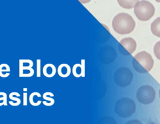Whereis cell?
Segmentation results:
<instances>
[{
  "mask_svg": "<svg viewBox=\"0 0 160 124\" xmlns=\"http://www.w3.org/2000/svg\"><path fill=\"white\" fill-rule=\"evenodd\" d=\"M159 98H160V89H159Z\"/></svg>",
  "mask_w": 160,
  "mask_h": 124,
  "instance_id": "26",
  "label": "cell"
},
{
  "mask_svg": "<svg viewBox=\"0 0 160 124\" xmlns=\"http://www.w3.org/2000/svg\"><path fill=\"white\" fill-rule=\"evenodd\" d=\"M57 73L60 77L67 78L71 73V68L68 64H62L57 69Z\"/></svg>",
  "mask_w": 160,
  "mask_h": 124,
  "instance_id": "11",
  "label": "cell"
},
{
  "mask_svg": "<svg viewBox=\"0 0 160 124\" xmlns=\"http://www.w3.org/2000/svg\"><path fill=\"white\" fill-rule=\"evenodd\" d=\"M41 76V60H37V77Z\"/></svg>",
  "mask_w": 160,
  "mask_h": 124,
  "instance_id": "23",
  "label": "cell"
},
{
  "mask_svg": "<svg viewBox=\"0 0 160 124\" xmlns=\"http://www.w3.org/2000/svg\"><path fill=\"white\" fill-rule=\"evenodd\" d=\"M36 98H41V94L38 93V92H33L30 94L29 100H30V104L32 106H38V105L41 104V103H42L41 101H37Z\"/></svg>",
  "mask_w": 160,
  "mask_h": 124,
  "instance_id": "17",
  "label": "cell"
},
{
  "mask_svg": "<svg viewBox=\"0 0 160 124\" xmlns=\"http://www.w3.org/2000/svg\"><path fill=\"white\" fill-rule=\"evenodd\" d=\"M126 124H142V123L138 120H132L128 122Z\"/></svg>",
  "mask_w": 160,
  "mask_h": 124,
  "instance_id": "24",
  "label": "cell"
},
{
  "mask_svg": "<svg viewBox=\"0 0 160 124\" xmlns=\"http://www.w3.org/2000/svg\"><path fill=\"white\" fill-rule=\"evenodd\" d=\"M156 98L155 90L150 85H143L140 87L137 92V98L143 104H149L152 103Z\"/></svg>",
  "mask_w": 160,
  "mask_h": 124,
  "instance_id": "6",
  "label": "cell"
},
{
  "mask_svg": "<svg viewBox=\"0 0 160 124\" xmlns=\"http://www.w3.org/2000/svg\"><path fill=\"white\" fill-rule=\"evenodd\" d=\"M132 66L140 73H149L154 66V59L151 55L145 51H142L134 56L132 61Z\"/></svg>",
  "mask_w": 160,
  "mask_h": 124,
  "instance_id": "2",
  "label": "cell"
},
{
  "mask_svg": "<svg viewBox=\"0 0 160 124\" xmlns=\"http://www.w3.org/2000/svg\"><path fill=\"white\" fill-rule=\"evenodd\" d=\"M134 13L141 21L150 20L155 13V7L148 1H138L134 7Z\"/></svg>",
  "mask_w": 160,
  "mask_h": 124,
  "instance_id": "3",
  "label": "cell"
},
{
  "mask_svg": "<svg viewBox=\"0 0 160 124\" xmlns=\"http://www.w3.org/2000/svg\"><path fill=\"white\" fill-rule=\"evenodd\" d=\"M57 70L55 66L52 64L48 63L44 65L42 69V73L47 78H52L56 75Z\"/></svg>",
  "mask_w": 160,
  "mask_h": 124,
  "instance_id": "10",
  "label": "cell"
},
{
  "mask_svg": "<svg viewBox=\"0 0 160 124\" xmlns=\"http://www.w3.org/2000/svg\"><path fill=\"white\" fill-rule=\"evenodd\" d=\"M151 30L154 36L160 38V17L156 18L151 23Z\"/></svg>",
  "mask_w": 160,
  "mask_h": 124,
  "instance_id": "12",
  "label": "cell"
},
{
  "mask_svg": "<svg viewBox=\"0 0 160 124\" xmlns=\"http://www.w3.org/2000/svg\"><path fill=\"white\" fill-rule=\"evenodd\" d=\"M42 97H43V99L45 100L44 101L42 102L45 106H49L54 104L55 100L54 99H52V98L54 97V94H53L52 92H45L43 94Z\"/></svg>",
  "mask_w": 160,
  "mask_h": 124,
  "instance_id": "13",
  "label": "cell"
},
{
  "mask_svg": "<svg viewBox=\"0 0 160 124\" xmlns=\"http://www.w3.org/2000/svg\"><path fill=\"white\" fill-rule=\"evenodd\" d=\"M133 79V74L129 68L121 67L118 69L114 75V80L117 85L126 87L131 85Z\"/></svg>",
  "mask_w": 160,
  "mask_h": 124,
  "instance_id": "5",
  "label": "cell"
},
{
  "mask_svg": "<svg viewBox=\"0 0 160 124\" xmlns=\"http://www.w3.org/2000/svg\"><path fill=\"white\" fill-rule=\"evenodd\" d=\"M154 53L156 57L160 60V41H158L154 47Z\"/></svg>",
  "mask_w": 160,
  "mask_h": 124,
  "instance_id": "22",
  "label": "cell"
},
{
  "mask_svg": "<svg viewBox=\"0 0 160 124\" xmlns=\"http://www.w3.org/2000/svg\"><path fill=\"white\" fill-rule=\"evenodd\" d=\"M7 106V95L5 92H0V106Z\"/></svg>",
  "mask_w": 160,
  "mask_h": 124,
  "instance_id": "21",
  "label": "cell"
},
{
  "mask_svg": "<svg viewBox=\"0 0 160 124\" xmlns=\"http://www.w3.org/2000/svg\"><path fill=\"white\" fill-rule=\"evenodd\" d=\"M117 58V52L112 46H106L100 51L99 59L103 64H112Z\"/></svg>",
  "mask_w": 160,
  "mask_h": 124,
  "instance_id": "8",
  "label": "cell"
},
{
  "mask_svg": "<svg viewBox=\"0 0 160 124\" xmlns=\"http://www.w3.org/2000/svg\"><path fill=\"white\" fill-rule=\"evenodd\" d=\"M99 124H117V123L112 117H104L100 119Z\"/></svg>",
  "mask_w": 160,
  "mask_h": 124,
  "instance_id": "20",
  "label": "cell"
},
{
  "mask_svg": "<svg viewBox=\"0 0 160 124\" xmlns=\"http://www.w3.org/2000/svg\"><path fill=\"white\" fill-rule=\"evenodd\" d=\"M23 105L27 106V92L23 93Z\"/></svg>",
  "mask_w": 160,
  "mask_h": 124,
  "instance_id": "25",
  "label": "cell"
},
{
  "mask_svg": "<svg viewBox=\"0 0 160 124\" xmlns=\"http://www.w3.org/2000/svg\"><path fill=\"white\" fill-rule=\"evenodd\" d=\"M135 21L131 16L126 13H120L112 21L113 30L119 34H128L135 30Z\"/></svg>",
  "mask_w": 160,
  "mask_h": 124,
  "instance_id": "1",
  "label": "cell"
},
{
  "mask_svg": "<svg viewBox=\"0 0 160 124\" xmlns=\"http://www.w3.org/2000/svg\"><path fill=\"white\" fill-rule=\"evenodd\" d=\"M82 64H75L72 70V72L73 75L76 78L84 77L85 75V61L84 59L82 60Z\"/></svg>",
  "mask_w": 160,
  "mask_h": 124,
  "instance_id": "9",
  "label": "cell"
},
{
  "mask_svg": "<svg viewBox=\"0 0 160 124\" xmlns=\"http://www.w3.org/2000/svg\"><path fill=\"white\" fill-rule=\"evenodd\" d=\"M137 2L138 1H121V0H118V3L124 8L131 9L135 7V5Z\"/></svg>",
  "mask_w": 160,
  "mask_h": 124,
  "instance_id": "19",
  "label": "cell"
},
{
  "mask_svg": "<svg viewBox=\"0 0 160 124\" xmlns=\"http://www.w3.org/2000/svg\"><path fill=\"white\" fill-rule=\"evenodd\" d=\"M136 104L131 99L125 98L117 101L115 106V112L118 116L128 118L135 113Z\"/></svg>",
  "mask_w": 160,
  "mask_h": 124,
  "instance_id": "4",
  "label": "cell"
},
{
  "mask_svg": "<svg viewBox=\"0 0 160 124\" xmlns=\"http://www.w3.org/2000/svg\"><path fill=\"white\" fill-rule=\"evenodd\" d=\"M10 67L5 63L0 64V76L2 78H7L10 74Z\"/></svg>",
  "mask_w": 160,
  "mask_h": 124,
  "instance_id": "15",
  "label": "cell"
},
{
  "mask_svg": "<svg viewBox=\"0 0 160 124\" xmlns=\"http://www.w3.org/2000/svg\"><path fill=\"white\" fill-rule=\"evenodd\" d=\"M136 41L130 37L123 38L118 44V50L124 56H130L136 50Z\"/></svg>",
  "mask_w": 160,
  "mask_h": 124,
  "instance_id": "7",
  "label": "cell"
},
{
  "mask_svg": "<svg viewBox=\"0 0 160 124\" xmlns=\"http://www.w3.org/2000/svg\"><path fill=\"white\" fill-rule=\"evenodd\" d=\"M33 66V62L30 59H20L19 60V69L32 68Z\"/></svg>",
  "mask_w": 160,
  "mask_h": 124,
  "instance_id": "18",
  "label": "cell"
},
{
  "mask_svg": "<svg viewBox=\"0 0 160 124\" xmlns=\"http://www.w3.org/2000/svg\"><path fill=\"white\" fill-rule=\"evenodd\" d=\"M19 97H20V94H19L18 92H11L9 95V98L11 100L14 101H10L9 104L12 106H18L21 104V99L19 98H18Z\"/></svg>",
  "mask_w": 160,
  "mask_h": 124,
  "instance_id": "14",
  "label": "cell"
},
{
  "mask_svg": "<svg viewBox=\"0 0 160 124\" xmlns=\"http://www.w3.org/2000/svg\"><path fill=\"white\" fill-rule=\"evenodd\" d=\"M35 71L33 68L19 69V77L21 78H30L33 76Z\"/></svg>",
  "mask_w": 160,
  "mask_h": 124,
  "instance_id": "16",
  "label": "cell"
}]
</instances>
